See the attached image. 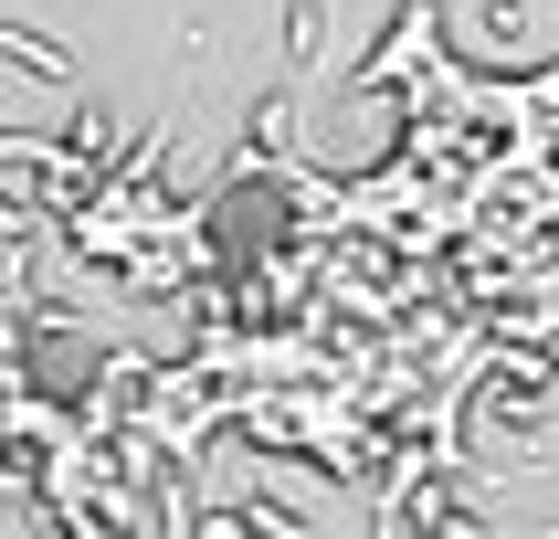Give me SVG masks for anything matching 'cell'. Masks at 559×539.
Masks as SVG:
<instances>
[{
    "label": "cell",
    "instance_id": "cell-1",
    "mask_svg": "<svg viewBox=\"0 0 559 539\" xmlns=\"http://www.w3.org/2000/svg\"><path fill=\"white\" fill-rule=\"evenodd\" d=\"M423 43H433V0H402V32H391L370 63H359V85H370V95H391L412 63H423Z\"/></svg>",
    "mask_w": 559,
    "mask_h": 539
}]
</instances>
